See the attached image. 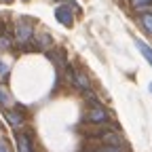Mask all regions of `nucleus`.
Returning a JSON list of instances; mask_svg holds the SVG:
<instances>
[{
    "label": "nucleus",
    "instance_id": "f257e3e1",
    "mask_svg": "<svg viewBox=\"0 0 152 152\" xmlns=\"http://www.w3.org/2000/svg\"><path fill=\"white\" fill-rule=\"evenodd\" d=\"M87 95H89V102H91V108H89V112H87V121L93 123V125H104V123H108L110 116H108V112L102 108V104L95 99L91 93H87Z\"/></svg>",
    "mask_w": 152,
    "mask_h": 152
},
{
    "label": "nucleus",
    "instance_id": "f03ea898",
    "mask_svg": "<svg viewBox=\"0 0 152 152\" xmlns=\"http://www.w3.org/2000/svg\"><path fill=\"white\" fill-rule=\"evenodd\" d=\"M74 11H78V4H61L55 9V19L59 23H64L66 28H72L74 26Z\"/></svg>",
    "mask_w": 152,
    "mask_h": 152
},
{
    "label": "nucleus",
    "instance_id": "7ed1b4c3",
    "mask_svg": "<svg viewBox=\"0 0 152 152\" xmlns=\"http://www.w3.org/2000/svg\"><path fill=\"white\" fill-rule=\"evenodd\" d=\"M32 34H34V30H32V26H30L28 19H21V21H17L15 36H17V40H19V42H28L30 38H32Z\"/></svg>",
    "mask_w": 152,
    "mask_h": 152
},
{
    "label": "nucleus",
    "instance_id": "20e7f679",
    "mask_svg": "<svg viewBox=\"0 0 152 152\" xmlns=\"http://www.w3.org/2000/svg\"><path fill=\"white\" fill-rule=\"evenodd\" d=\"M68 76H70V80H72V85H74L76 89H80V91L89 93V83H87V76H85V74L76 72V70H70Z\"/></svg>",
    "mask_w": 152,
    "mask_h": 152
},
{
    "label": "nucleus",
    "instance_id": "39448f33",
    "mask_svg": "<svg viewBox=\"0 0 152 152\" xmlns=\"http://www.w3.org/2000/svg\"><path fill=\"white\" fill-rule=\"evenodd\" d=\"M17 148H19V152H34L32 137L28 133H17Z\"/></svg>",
    "mask_w": 152,
    "mask_h": 152
},
{
    "label": "nucleus",
    "instance_id": "423d86ee",
    "mask_svg": "<svg viewBox=\"0 0 152 152\" xmlns=\"http://www.w3.org/2000/svg\"><path fill=\"white\" fill-rule=\"evenodd\" d=\"M135 45H137L140 53L144 55V59H146V61H148V64L152 66V49H150V47H148V45H146L144 40H140V38H135Z\"/></svg>",
    "mask_w": 152,
    "mask_h": 152
},
{
    "label": "nucleus",
    "instance_id": "0eeeda50",
    "mask_svg": "<svg viewBox=\"0 0 152 152\" xmlns=\"http://www.w3.org/2000/svg\"><path fill=\"white\" fill-rule=\"evenodd\" d=\"M7 121H9L13 127H21V125H23V114H19L17 110H9V112H7Z\"/></svg>",
    "mask_w": 152,
    "mask_h": 152
},
{
    "label": "nucleus",
    "instance_id": "6e6552de",
    "mask_svg": "<svg viewBox=\"0 0 152 152\" xmlns=\"http://www.w3.org/2000/svg\"><path fill=\"white\" fill-rule=\"evenodd\" d=\"M140 21H142V26H144V28L152 34V13H142Z\"/></svg>",
    "mask_w": 152,
    "mask_h": 152
},
{
    "label": "nucleus",
    "instance_id": "1a4fd4ad",
    "mask_svg": "<svg viewBox=\"0 0 152 152\" xmlns=\"http://www.w3.org/2000/svg\"><path fill=\"white\" fill-rule=\"evenodd\" d=\"M11 102H13V99H11L9 91H7L4 87H0V106H2V108H7V106H9Z\"/></svg>",
    "mask_w": 152,
    "mask_h": 152
},
{
    "label": "nucleus",
    "instance_id": "9d476101",
    "mask_svg": "<svg viewBox=\"0 0 152 152\" xmlns=\"http://www.w3.org/2000/svg\"><path fill=\"white\" fill-rule=\"evenodd\" d=\"M131 4L135 7V9H144V7L152 4V0H131Z\"/></svg>",
    "mask_w": 152,
    "mask_h": 152
},
{
    "label": "nucleus",
    "instance_id": "9b49d317",
    "mask_svg": "<svg viewBox=\"0 0 152 152\" xmlns=\"http://www.w3.org/2000/svg\"><path fill=\"white\" fill-rule=\"evenodd\" d=\"M51 42V38L47 36V34H40V36H38V47H40V49H45V45H49Z\"/></svg>",
    "mask_w": 152,
    "mask_h": 152
},
{
    "label": "nucleus",
    "instance_id": "f8f14e48",
    "mask_svg": "<svg viewBox=\"0 0 152 152\" xmlns=\"http://www.w3.org/2000/svg\"><path fill=\"white\" fill-rule=\"evenodd\" d=\"M9 47H11V40L7 36H2V38H0V49H9Z\"/></svg>",
    "mask_w": 152,
    "mask_h": 152
},
{
    "label": "nucleus",
    "instance_id": "ddd939ff",
    "mask_svg": "<svg viewBox=\"0 0 152 152\" xmlns=\"http://www.w3.org/2000/svg\"><path fill=\"white\" fill-rule=\"evenodd\" d=\"M0 152H11V148H9V144H7V140H0Z\"/></svg>",
    "mask_w": 152,
    "mask_h": 152
},
{
    "label": "nucleus",
    "instance_id": "4468645a",
    "mask_svg": "<svg viewBox=\"0 0 152 152\" xmlns=\"http://www.w3.org/2000/svg\"><path fill=\"white\" fill-rule=\"evenodd\" d=\"M7 72H9V66L4 61H0V76H7Z\"/></svg>",
    "mask_w": 152,
    "mask_h": 152
},
{
    "label": "nucleus",
    "instance_id": "2eb2a0df",
    "mask_svg": "<svg viewBox=\"0 0 152 152\" xmlns=\"http://www.w3.org/2000/svg\"><path fill=\"white\" fill-rule=\"evenodd\" d=\"M0 2H4V4H11V2H13V0H0Z\"/></svg>",
    "mask_w": 152,
    "mask_h": 152
},
{
    "label": "nucleus",
    "instance_id": "dca6fc26",
    "mask_svg": "<svg viewBox=\"0 0 152 152\" xmlns=\"http://www.w3.org/2000/svg\"><path fill=\"white\" fill-rule=\"evenodd\" d=\"M148 89H150V91H152V83H150V87H148Z\"/></svg>",
    "mask_w": 152,
    "mask_h": 152
}]
</instances>
